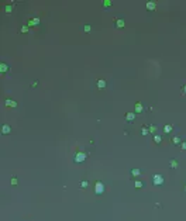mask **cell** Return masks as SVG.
Segmentation results:
<instances>
[{"label":"cell","mask_w":186,"mask_h":221,"mask_svg":"<svg viewBox=\"0 0 186 221\" xmlns=\"http://www.w3.org/2000/svg\"><path fill=\"white\" fill-rule=\"evenodd\" d=\"M104 192H106L104 183L100 182V180H96V182H95V193H96L97 196H100V194H103Z\"/></svg>","instance_id":"cell-1"},{"label":"cell","mask_w":186,"mask_h":221,"mask_svg":"<svg viewBox=\"0 0 186 221\" xmlns=\"http://www.w3.org/2000/svg\"><path fill=\"white\" fill-rule=\"evenodd\" d=\"M86 158H87V153L83 152V151H79V152H76L73 160H75V163H82V162L86 160Z\"/></svg>","instance_id":"cell-2"},{"label":"cell","mask_w":186,"mask_h":221,"mask_svg":"<svg viewBox=\"0 0 186 221\" xmlns=\"http://www.w3.org/2000/svg\"><path fill=\"white\" fill-rule=\"evenodd\" d=\"M152 183H154V186H162L165 183V179L162 175H154L152 176Z\"/></svg>","instance_id":"cell-3"},{"label":"cell","mask_w":186,"mask_h":221,"mask_svg":"<svg viewBox=\"0 0 186 221\" xmlns=\"http://www.w3.org/2000/svg\"><path fill=\"white\" fill-rule=\"evenodd\" d=\"M9 71H10V66H9L6 62H2V64H0V73H2V75H6Z\"/></svg>","instance_id":"cell-4"},{"label":"cell","mask_w":186,"mask_h":221,"mask_svg":"<svg viewBox=\"0 0 186 221\" xmlns=\"http://www.w3.org/2000/svg\"><path fill=\"white\" fill-rule=\"evenodd\" d=\"M11 132V127L10 125H7V124H3L2 125V134H4V135H9Z\"/></svg>","instance_id":"cell-5"},{"label":"cell","mask_w":186,"mask_h":221,"mask_svg":"<svg viewBox=\"0 0 186 221\" xmlns=\"http://www.w3.org/2000/svg\"><path fill=\"white\" fill-rule=\"evenodd\" d=\"M114 25L117 27V28H124L125 23H124V20H123V18H117V20L114 21Z\"/></svg>","instance_id":"cell-6"},{"label":"cell","mask_w":186,"mask_h":221,"mask_svg":"<svg viewBox=\"0 0 186 221\" xmlns=\"http://www.w3.org/2000/svg\"><path fill=\"white\" fill-rule=\"evenodd\" d=\"M4 104H6L7 107H11V108L17 107V103H16L14 100H10V99H6V100H4Z\"/></svg>","instance_id":"cell-7"},{"label":"cell","mask_w":186,"mask_h":221,"mask_svg":"<svg viewBox=\"0 0 186 221\" xmlns=\"http://www.w3.org/2000/svg\"><path fill=\"white\" fill-rule=\"evenodd\" d=\"M147 10H148V11L157 10V4H155L154 2H147Z\"/></svg>","instance_id":"cell-8"},{"label":"cell","mask_w":186,"mask_h":221,"mask_svg":"<svg viewBox=\"0 0 186 221\" xmlns=\"http://www.w3.org/2000/svg\"><path fill=\"white\" fill-rule=\"evenodd\" d=\"M39 21H41V20H39L38 17H35V18H32V20H28V27H32V25H37V24H39Z\"/></svg>","instance_id":"cell-9"},{"label":"cell","mask_w":186,"mask_h":221,"mask_svg":"<svg viewBox=\"0 0 186 221\" xmlns=\"http://www.w3.org/2000/svg\"><path fill=\"white\" fill-rule=\"evenodd\" d=\"M125 120L128 123H132L135 120V114H134V113H127V114H125Z\"/></svg>","instance_id":"cell-10"},{"label":"cell","mask_w":186,"mask_h":221,"mask_svg":"<svg viewBox=\"0 0 186 221\" xmlns=\"http://www.w3.org/2000/svg\"><path fill=\"white\" fill-rule=\"evenodd\" d=\"M96 85H97V89H104V87H106V80L99 79V80L96 82Z\"/></svg>","instance_id":"cell-11"},{"label":"cell","mask_w":186,"mask_h":221,"mask_svg":"<svg viewBox=\"0 0 186 221\" xmlns=\"http://www.w3.org/2000/svg\"><path fill=\"white\" fill-rule=\"evenodd\" d=\"M130 173H131V176L137 178V176H140V175H141V171H140L138 168H134V169H131V171H130Z\"/></svg>","instance_id":"cell-12"},{"label":"cell","mask_w":186,"mask_h":221,"mask_svg":"<svg viewBox=\"0 0 186 221\" xmlns=\"http://www.w3.org/2000/svg\"><path fill=\"white\" fill-rule=\"evenodd\" d=\"M169 166H171L172 169H176V168L179 166L178 160H176V159H171V160H169Z\"/></svg>","instance_id":"cell-13"},{"label":"cell","mask_w":186,"mask_h":221,"mask_svg":"<svg viewBox=\"0 0 186 221\" xmlns=\"http://www.w3.org/2000/svg\"><path fill=\"white\" fill-rule=\"evenodd\" d=\"M143 110H144L143 104L140 103V101H137L135 103V113H143Z\"/></svg>","instance_id":"cell-14"},{"label":"cell","mask_w":186,"mask_h":221,"mask_svg":"<svg viewBox=\"0 0 186 221\" xmlns=\"http://www.w3.org/2000/svg\"><path fill=\"white\" fill-rule=\"evenodd\" d=\"M171 141H172V144H173V145H179V144H182V139H180V137H173Z\"/></svg>","instance_id":"cell-15"},{"label":"cell","mask_w":186,"mask_h":221,"mask_svg":"<svg viewBox=\"0 0 186 221\" xmlns=\"http://www.w3.org/2000/svg\"><path fill=\"white\" fill-rule=\"evenodd\" d=\"M172 130H173V128H172V125H169V124L168 125H164V132H165V134L172 132Z\"/></svg>","instance_id":"cell-16"},{"label":"cell","mask_w":186,"mask_h":221,"mask_svg":"<svg viewBox=\"0 0 186 221\" xmlns=\"http://www.w3.org/2000/svg\"><path fill=\"white\" fill-rule=\"evenodd\" d=\"M148 132H150V130H148L147 127H141V135H143V137H145Z\"/></svg>","instance_id":"cell-17"},{"label":"cell","mask_w":186,"mask_h":221,"mask_svg":"<svg viewBox=\"0 0 186 221\" xmlns=\"http://www.w3.org/2000/svg\"><path fill=\"white\" fill-rule=\"evenodd\" d=\"M4 11H6V13H11V11H13V4H7V6L4 7Z\"/></svg>","instance_id":"cell-18"},{"label":"cell","mask_w":186,"mask_h":221,"mask_svg":"<svg viewBox=\"0 0 186 221\" xmlns=\"http://www.w3.org/2000/svg\"><path fill=\"white\" fill-rule=\"evenodd\" d=\"M161 141H162L161 135H154V142L155 144H161Z\"/></svg>","instance_id":"cell-19"},{"label":"cell","mask_w":186,"mask_h":221,"mask_svg":"<svg viewBox=\"0 0 186 221\" xmlns=\"http://www.w3.org/2000/svg\"><path fill=\"white\" fill-rule=\"evenodd\" d=\"M110 6H111V2H110V0H104V2H103V7H104V9H109Z\"/></svg>","instance_id":"cell-20"},{"label":"cell","mask_w":186,"mask_h":221,"mask_svg":"<svg viewBox=\"0 0 186 221\" xmlns=\"http://www.w3.org/2000/svg\"><path fill=\"white\" fill-rule=\"evenodd\" d=\"M134 186H135L137 189H141V187H143V182H141V180H135V183H134Z\"/></svg>","instance_id":"cell-21"},{"label":"cell","mask_w":186,"mask_h":221,"mask_svg":"<svg viewBox=\"0 0 186 221\" xmlns=\"http://www.w3.org/2000/svg\"><path fill=\"white\" fill-rule=\"evenodd\" d=\"M10 183H11V186H17L18 185V179L17 178H11Z\"/></svg>","instance_id":"cell-22"},{"label":"cell","mask_w":186,"mask_h":221,"mask_svg":"<svg viewBox=\"0 0 186 221\" xmlns=\"http://www.w3.org/2000/svg\"><path fill=\"white\" fill-rule=\"evenodd\" d=\"M87 186H89V183H87V180H82V182H80V187H82V189H86Z\"/></svg>","instance_id":"cell-23"},{"label":"cell","mask_w":186,"mask_h":221,"mask_svg":"<svg viewBox=\"0 0 186 221\" xmlns=\"http://www.w3.org/2000/svg\"><path fill=\"white\" fill-rule=\"evenodd\" d=\"M148 130H150V132H152V134H154V132L157 131V125H154V124L150 125V128H148Z\"/></svg>","instance_id":"cell-24"},{"label":"cell","mask_w":186,"mask_h":221,"mask_svg":"<svg viewBox=\"0 0 186 221\" xmlns=\"http://www.w3.org/2000/svg\"><path fill=\"white\" fill-rule=\"evenodd\" d=\"M90 30H92V27H90L89 24H86L85 27H83V31H85V32H90Z\"/></svg>","instance_id":"cell-25"},{"label":"cell","mask_w":186,"mask_h":221,"mask_svg":"<svg viewBox=\"0 0 186 221\" xmlns=\"http://www.w3.org/2000/svg\"><path fill=\"white\" fill-rule=\"evenodd\" d=\"M21 32H24V34L25 32H28V25H23L21 27Z\"/></svg>","instance_id":"cell-26"},{"label":"cell","mask_w":186,"mask_h":221,"mask_svg":"<svg viewBox=\"0 0 186 221\" xmlns=\"http://www.w3.org/2000/svg\"><path fill=\"white\" fill-rule=\"evenodd\" d=\"M180 148H182L183 151H186V141H182V144H180Z\"/></svg>","instance_id":"cell-27"},{"label":"cell","mask_w":186,"mask_h":221,"mask_svg":"<svg viewBox=\"0 0 186 221\" xmlns=\"http://www.w3.org/2000/svg\"><path fill=\"white\" fill-rule=\"evenodd\" d=\"M183 93H186V85L183 86Z\"/></svg>","instance_id":"cell-28"},{"label":"cell","mask_w":186,"mask_h":221,"mask_svg":"<svg viewBox=\"0 0 186 221\" xmlns=\"http://www.w3.org/2000/svg\"><path fill=\"white\" fill-rule=\"evenodd\" d=\"M185 190H186V182H185Z\"/></svg>","instance_id":"cell-29"}]
</instances>
